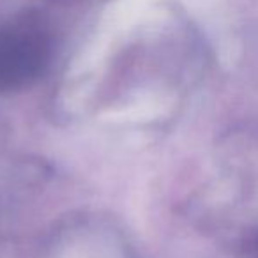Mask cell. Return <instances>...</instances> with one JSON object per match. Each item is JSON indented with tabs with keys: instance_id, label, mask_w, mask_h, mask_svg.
Listing matches in <instances>:
<instances>
[]
</instances>
